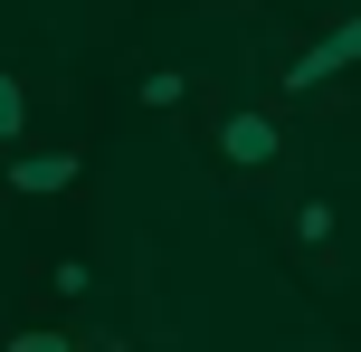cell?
Listing matches in <instances>:
<instances>
[{
  "instance_id": "obj_1",
  "label": "cell",
  "mask_w": 361,
  "mask_h": 352,
  "mask_svg": "<svg viewBox=\"0 0 361 352\" xmlns=\"http://www.w3.org/2000/svg\"><path fill=\"white\" fill-rule=\"evenodd\" d=\"M219 152H228L238 171H267L276 152H286V133H276V114H228V124H219Z\"/></svg>"
},
{
  "instance_id": "obj_2",
  "label": "cell",
  "mask_w": 361,
  "mask_h": 352,
  "mask_svg": "<svg viewBox=\"0 0 361 352\" xmlns=\"http://www.w3.org/2000/svg\"><path fill=\"white\" fill-rule=\"evenodd\" d=\"M76 152H19L10 162V190H29V200H48V190H76Z\"/></svg>"
},
{
  "instance_id": "obj_3",
  "label": "cell",
  "mask_w": 361,
  "mask_h": 352,
  "mask_svg": "<svg viewBox=\"0 0 361 352\" xmlns=\"http://www.w3.org/2000/svg\"><path fill=\"white\" fill-rule=\"evenodd\" d=\"M352 57H361V19H352V29H333V38H324V48H305V57H295V76H286V86H295V95H305V86H324V76H333V67H352Z\"/></svg>"
},
{
  "instance_id": "obj_4",
  "label": "cell",
  "mask_w": 361,
  "mask_h": 352,
  "mask_svg": "<svg viewBox=\"0 0 361 352\" xmlns=\"http://www.w3.org/2000/svg\"><path fill=\"white\" fill-rule=\"evenodd\" d=\"M19 124H29V95H19V76H0V143H19Z\"/></svg>"
},
{
  "instance_id": "obj_5",
  "label": "cell",
  "mask_w": 361,
  "mask_h": 352,
  "mask_svg": "<svg viewBox=\"0 0 361 352\" xmlns=\"http://www.w3.org/2000/svg\"><path fill=\"white\" fill-rule=\"evenodd\" d=\"M180 95H190V76H180V67H152V76H143V105H180Z\"/></svg>"
},
{
  "instance_id": "obj_6",
  "label": "cell",
  "mask_w": 361,
  "mask_h": 352,
  "mask_svg": "<svg viewBox=\"0 0 361 352\" xmlns=\"http://www.w3.org/2000/svg\"><path fill=\"white\" fill-rule=\"evenodd\" d=\"M295 238L324 248V238H333V210H324V200H305V210H295Z\"/></svg>"
},
{
  "instance_id": "obj_7",
  "label": "cell",
  "mask_w": 361,
  "mask_h": 352,
  "mask_svg": "<svg viewBox=\"0 0 361 352\" xmlns=\"http://www.w3.org/2000/svg\"><path fill=\"white\" fill-rule=\"evenodd\" d=\"M0 352H76V343H67V334H10Z\"/></svg>"
}]
</instances>
